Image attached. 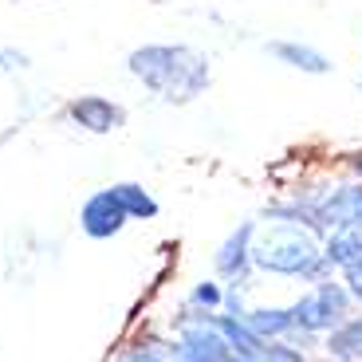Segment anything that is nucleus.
Here are the masks:
<instances>
[{
  "mask_svg": "<svg viewBox=\"0 0 362 362\" xmlns=\"http://www.w3.org/2000/svg\"><path fill=\"white\" fill-rule=\"evenodd\" d=\"M335 362H343V358H335Z\"/></svg>",
  "mask_w": 362,
  "mask_h": 362,
  "instance_id": "obj_18",
  "label": "nucleus"
},
{
  "mask_svg": "<svg viewBox=\"0 0 362 362\" xmlns=\"http://www.w3.org/2000/svg\"><path fill=\"white\" fill-rule=\"evenodd\" d=\"M71 118L90 134H107V130L122 127V107H115L110 99H99V95H83L71 103Z\"/></svg>",
  "mask_w": 362,
  "mask_h": 362,
  "instance_id": "obj_6",
  "label": "nucleus"
},
{
  "mask_svg": "<svg viewBox=\"0 0 362 362\" xmlns=\"http://www.w3.org/2000/svg\"><path fill=\"white\" fill-rule=\"evenodd\" d=\"M16 67H28V55L12 52V47H0V71H16Z\"/></svg>",
  "mask_w": 362,
  "mask_h": 362,
  "instance_id": "obj_16",
  "label": "nucleus"
},
{
  "mask_svg": "<svg viewBox=\"0 0 362 362\" xmlns=\"http://www.w3.org/2000/svg\"><path fill=\"white\" fill-rule=\"evenodd\" d=\"M343 276H346V291L362 303V260L351 264V268H343Z\"/></svg>",
  "mask_w": 362,
  "mask_h": 362,
  "instance_id": "obj_14",
  "label": "nucleus"
},
{
  "mask_svg": "<svg viewBox=\"0 0 362 362\" xmlns=\"http://www.w3.org/2000/svg\"><path fill=\"white\" fill-rule=\"evenodd\" d=\"M323 256L331 268H351V264H358L362 260V228H335V233L327 236Z\"/></svg>",
  "mask_w": 362,
  "mask_h": 362,
  "instance_id": "obj_8",
  "label": "nucleus"
},
{
  "mask_svg": "<svg viewBox=\"0 0 362 362\" xmlns=\"http://www.w3.org/2000/svg\"><path fill=\"white\" fill-rule=\"evenodd\" d=\"M252 236H256V225L245 221V225L221 245V252H217V272L221 276H240V272H245V264L252 260Z\"/></svg>",
  "mask_w": 362,
  "mask_h": 362,
  "instance_id": "obj_7",
  "label": "nucleus"
},
{
  "mask_svg": "<svg viewBox=\"0 0 362 362\" xmlns=\"http://www.w3.org/2000/svg\"><path fill=\"white\" fill-rule=\"evenodd\" d=\"M256 362H303V351H296V346H288V343H276V339H268Z\"/></svg>",
  "mask_w": 362,
  "mask_h": 362,
  "instance_id": "obj_13",
  "label": "nucleus"
},
{
  "mask_svg": "<svg viewBox=\"0 0 362 362\" xmlns=\"http://www.w3.org/2000/svg\"><path fill=\"white\" fill-rule=\"evenodd\" d=\"M346 296H351L346 288H339V284H331V280H319L315 291H308V296L291 308V327L308 331V335L311 331H335L346 319Z\"/></svg>",
  "mask_w": 362,
  "mask_h": 362,
  "instance_id": "obj_3",
  "label": "nucleus"
},
{
  "mask_svg": "<svg viewBox=\"0 0 362 362\" xmlns=\"http://www.w3.org/2000/svg\"><path fill=\"white\" fill-rule=\"evenodd\" d=\"M193 303H205V308H217V303H221V291H217V284H197V291H193Z\"/></svg>",
  "mask_w": 362,
  "mask_h": 362,
  "instance_id": "obj_15",
  "label": "nucleus"
},
{
  "mask_svg": "<svg viewBox=\"0 0 362 362\" xmlns=\"http://www.w3.org/2000/svg\"><path fill=\"white\" fill-rule=\"evenodd\" d=\"M354 170H358V173H362V154H358V158H354Z\"/></svg>",
  "mask_w": 362,
  "mask_h": 362,
  "instance_id": "obj_17",
  "label": "nucleus"
},
{
  "mask_svg": "<svg viewBox=\"0 0 362 362\" xmlns=\"http://www.w3.org/2000/svg\"><path fill=\"white\" fill-rule=\"evenodd\" d=\"M130 71L150 90H158L165 103H189L209 87V64L193 47H138V52H130Z\"/></svg>",
  "mask_w": 362,
  "mask_h": 362,
  "instance_id": "obj_1",
  "label": "nucleus"
},
{
  "mask_svg": "<svg viewBox=\"0 0 362 362\" xmlns=\"http://www.w3.org/2000/svg\"><path fill=\"white\" fill-rule=\"evenodd\" d=\"M327 351L343 362L362 358V319H343V323L327 335Z\"/></svg>",
  "mask_w": 362,
  "mask_h": 362,
  "instance_id": "obj_10",
  "label": "nucleus"
},
{
  "mask_svg": "<svg viewBox=\"0 0 362 362\" xmlns=\"http://www.w3.org/2000/svg\"><path fill=\"white\" fill-rule=\"evenodd\" d=\"M127 209L118 205L115 189H99V193H90L87 201H83L79 209V225L83 233L90 236V240H107V236L122 233V225H127Z\"/></svg>",
  "mask_w": 362,
  "mask_h": 362,
  "instance_id": "obj_4",
  "label": "nucleus"
},
{
  "mask_svg": "<svg viewBox=\"0 0 362 362\" xmlns=\"http://www.w3.org/2000/svg\"><path fill=\"white\" fill-rule=\"evenodd\" d=\"M315 221L327 228H362V185H343L315 209Z\"/></svg>",
  "mask_w": 362,
  "mask_h": 362,
  "instance_id": "obj_5",
  "label": "nucleus"
},
{
  "mask_svg": "<svg viewBox=\"0 0 362 362\" xmlns=\"http://www.w3.org/2000/svg\"><path fill=\"white\" fill-rule=\"evenodd\" d=\"M115 197H118V205L127 209V217H138V221L158 217V201L150 197L142 185H134V181H122V185H115Z\"/></svg>",
  "mask_w": 362,
  "mask_h": 362,
  "instance_id": "obj_12",
  "label": "nucleus"
},
{
  "mask_svg": "<svg viewBox=\"0 0 362 362\" xmlns=\"http://www.w3.org/2000/svg\"><path fill=\"white\" fill-rule=\"evenodd\" d=\"M245 323L252 327L260 339H280V335H288L291 331V308L284 311V308H256V311H248L245 315Z\"/></svg>",
  "mask_w": 362,
  "mask_h": 362,
  "instance_id": "obj_11",
  "label": "nucleus"
},
{
  "mask_svg": "<svg viewBox=\"0 0 362 362\" xmlns=\"http://www.w3.org/2000/svg\"><path fill=\"white\" fill-rule=\"evenodd\" d=\"M252 264L264 272H276V276H308V280H323L331 268L327 256L319 252L315 236L299 228V221L264 228L252 245Z\"/></svg>",
  "mask_w": 362,
  "mask_h": 362,
  "instance_id": "obj_2",
  "label": "nucleus"
},
{
  "mask_svg": "<svg viewBox=\"0 0 362 362\" xmlns=\"http://www.w3.org/2000/svg\"><path fill=\"white\" fill-rule=\"evenodd\" d=\"M268 52L276 55V59H284V64L299 67V71H308V75L331 71V59H327L323 52H315V47H308V44H272Z\"/></svg>",
  "mask_w": 362,
  "mask_h": 362,
  "instance_id": "obj_9",
  "label": "nucleus"
}]
</instances>
